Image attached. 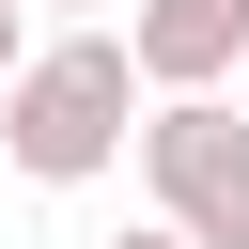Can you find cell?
<instances>
[{"label":"cell","mask_w":249,"mask_h":249,"mask_svg":"<svg viewBox=\"0 0 249 249\" xmlns=\"http://www.w3.org/2000/svg\"><path fill=\"white\" fill-rule=\"evenodd\" d=\"M31 16H109V0H31Z\"/></svg>","instance_id":"8992f818"},{"label":"cell","mask_w":249,"mask_h":249,"mask_svg":"<svg viewBox=\"0 0 249 249\" xmlns=\"http://www.w3.org/2000/svg\"><path fill=\"white\" fill-rule=\"evenodd\" d=\"M140 62H124V31L109 16H62V31H31V62L0 78V156L31 171V187H93V171H124V140H140Z\"/></svg>","instance_id":"6da1fadb"},{"label":"cell","mask_w":249,"mask_h":249,"mask_svg":"<svg viewBox=\"0 0 249 249\" xmlns=\"http://www.w3.org/2000/svg\"><path fill=\"white\" fill-rule=\"evenodd\" d=\"M109 249H187V233H171V218H140V233H109Z\"/></svg>","instance_id":"5b68a950"},{"label":"cell","mask_w":249,"mask_h":249,"mask_svg":"<svg viewBox=\"0 0 249 249\" xmlns=\"http://www.w3.org/2000/svg\"><path fill=\"white\" fill-rule=\"evenodd\" d=\"M124 62H140V93H233L249 0H124Z\"/></svg>","instance_id":"3957f363"},{"label":"cell","mask_w":249,"mask_h":249,"mask_svg":"<svg viewBox=\"0 0 249 249\" xmlns=\"http://www.w3.org/2000/svg\"><path fill=\"white\" fill-rule=\"evenodd\" d=\"M16 62H31V0H0V78H16Z\"/></svg>","instance_id":"277c9868"},{"label":"cell","mask_w":249,"mask_h":249,"mask_svg":"<svg viewBox=\"0 0 249 249\" xmlns=\"http://www.w3.org/2000/svg\"><path fill=\"white\" fill-rule=\"evenodd\" d=\"M124 156H140V202L187 249H249V109L233 93H156Z\"/></svg>","instance_id":"7a4b0ae2"}]
</instances>
